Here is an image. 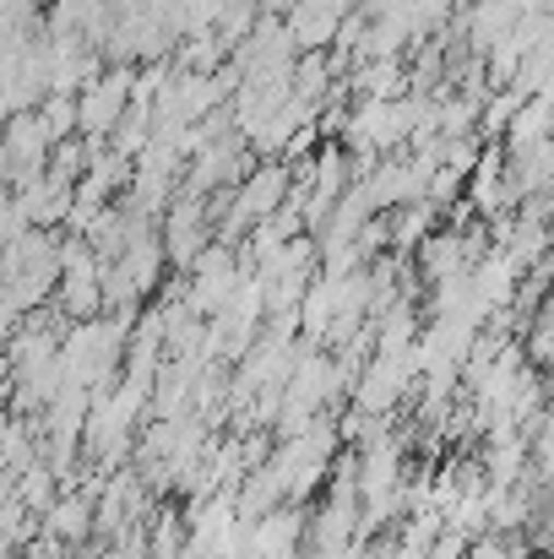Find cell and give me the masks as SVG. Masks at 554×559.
Instances as JSON below:
<instances>
[{
	"mask_svg": "<svg viewBox=\"0 0 554 559\" xmlns=\"http://www.w3.org/2000/svg\"><path fill=\"white\" fill-rule=\"evenodd\" d=\"M126 104V76H109L87 104H82V126H93V131H104L109 120H115V109Z\"/></svg>",
	"mask_w": 554,
	"mask_h": 559,
	"instance_id": "cell-1",
	"label": "cell"
}]
</instances>
